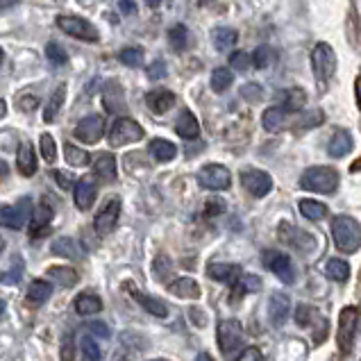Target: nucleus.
Instances as JSON below:
<instances>
[{
    "label": "nucleus",
    "mask_w": 361,
    "mask_h": 361,
    "mask_svg": "<svg viewBox=\"0 0 361 361\" xmlns=\"http://www.w3.org/2000/svg\"><path fill=\"white\" fill-rule=\"evenodd\" d=\"M50 295H53V286H50L46 280H35L30 282L27 286V300L35 302V305H44L50 300Z\"/></svg>",
    "instance_id": "obj_34"
},
{
    "label": "nucleus",
    "mask_w": 361,
    "mask_h": 361,
    "mask_svg": "<svg viewBox=\"0 0 361 361\" xmlns=\"http://www.w3.org/2000/svg\"><path fill=\"white\" fill-rule=\"evenodd\" d=\"M64 98H66V85H59L53 91V96H50L48 105L44 107V121L46 123H53L57 118V114L61 111V105H64Z\"/></svg>",
    "instance_id": "obj_31"
},
{
    "label": "nucleus",
    "mask_w": 361,
    "mask_h": 361,
    "mask_svg": "<svg viewBox=\"0 0 361 361\" xmlns=\"http://www.w3.org/2000/svg\"><path fill=\"white\" fill-rule=\"evenodd\" d=\"M80 348H82V355H85L87 361H100L102 359L100 345L96 343V338H91L89 334H85L80 338Z\"/></svg>",
    "instance_id": "obj_45"
},
{
    "label": "nucleus",
    "mask_w": 361,
    "mask_h": 361,
    "mask_svg": "<svg viewBox=\"0 0 361 361\" xmlns=\"http://www.w3.org/2000/svg\"><path fill=\"white\" fill-rule=\"evenodd\" d=\"M150 154L157 161H173L175 154H178V148H175V143H171L169 139H152Z\"/></svg>",
    "instance_id": "obj_32"
},
{
    "label": "nucleus",
    "mask_w": 361,
    "mask_h": 361,
    "mask_svg": "<svg viewBox=\"0 0 361 361\" xmlns=\"http://www.w3.org/2000/svg\"><path fill=\"white\" fill-rule=\"evenodd\" d=\"M241 184L245 187V191L255 195V198H264L273 191V180L271 175L266 171H259V169H247L241 173Z\"/></svg>",
    "instance_id": "obj_11"
},
{
    "label": "nucleus",
    "mask_w": 361,
    "mask_h": 361,
    "mask_svg": "<svg viewBox=\"0 0 361 361\" xmlns=\"http://www.w3.org/2000/svg\"><path fill=\"white\" fill-rule=\"evenodd\" d=\"M30 216H32V200L23 198L16 204H7V207H0V225L7 230H20L25 228Z\"/></svg>",
    "instance_id": "obj_8"
},
{
    "label": "nucleus",
    "mask_w": 361,
    "mask_h": 361,
    "mask_svg": "<svg viewBox=\"0 0 361 361\" xmlns=\"http://www.w3.org/2000/svg\"><path fill=\"white\" fill-rule=\"evenodd\" d=\"M171 273H173L171 257H166V255L154 257V262H152V275H154V280H157V282H166V277Z\"/></svg>",
    "instance_id": "obj_41"
},
{
    "label": "nucleus",
    "mask_w": 361,
    "mask_h": 361,
    "mask_svg": "<svg viewBox=\"0 0 361 361\" xmlns=\"http://www.w3.org/2000/svg\"><path fill=\"white\" fill-rule=\"evenodd\" d=\"M198 182L200 187L209 191H228L232 187V173L221 164H207V166L200 169Z\"/></svg>",
    "instance_id": "obj_9"
},
{
    "label": "nucleus",
    "mask_w": 361,
    "mask_h": 361,
    "mask_svg": "<svg viewBox=\"0 0 361 361\" xmlns=\"http://www.w3.org/2000/svg\"><path fill=\"white\" fill-rule=\"evenodd\" d=\"M150 361H164V359H150Z\"/></svg>",
    "instance_id": "obj_63"
},
{
    "label": "nucleus",
    "mask_w": 361,
    "mask_h": 361,
    "mask_svg": "<svg viewBox=\"0 0 361 361\" xmlns=\"http://www.w3.org/2000/svg\"><path fill=\"white\" fill-rule=\"evenodd\" d=\"M50 178H53L61 189H73V178L64 171H50Z\"/></svg>",
    "instance_id": "obj_52"
},
{
    "label": "nucleus",
    "mask_w": 361,
    "mask_h": 361,
    "mask_svg": "<svg viewBox=\"0 0 361 361\" xmlns=\"http://www.w3.org/2000/svg\"><path fill=\"white\" fill-rule=\"evenodd\" d=\"M175 132L180 134L182 139H198V134H200V123L198 118L193 116V111L189 109H184L182 114L178 116V121H175Z\"/></svg>",
    "instance_id": "obj_23"
},
{
    "label": "nucleus",
    "mask_w": 361,
    "mask_h": 361,
    "mask_svg": "<svg viewBox=\"0 0 361 361\" xmlns=\"http://www.w3.org/2000/svg\"><path fill=\"white\" fill-rule=\"evenodd\" d=\"M225 209H228V204H225V200H221V198H209L207 204H204V214L207 216H221Z\"/></svg>",
    "instance_id": "obj_51"
},
{
    "label": "nucleus",
    "mask_w": 361,
    "mask_h": 361,
    "mask_svg": "<svg viewBox=\"0 0 361 361\" xmlns=\"http://www.w3.org/2000/svg\"><path fill=\"white\" fill-rule=\"evenodd\" d=\"M357 327H359V309L345 307L341 316H338V332H336V343H338V350H341V355L353 353Z\"/></svg>",
    "instance_id": "obj_4"
},
{
    "label": "nucleus",
    "mask_w": 361,
    "mask_h": 361,
    "mask_svg": "<svg viewBox=\"0 0 361 361\" xmlns=\"http://www.w3.org/2000/svg\"><path fill=\"white\" fill-rule=\"evenodd\" d=\"M239 361H264V355H262V350H257V348L250 345V348H245L241 353Z\"/></svg>",
    "instance_id": "obj_54"
},
{
    "label": "nucleus",
    "mask_w": 361,
    "mask_h": 361,
    "mask_svg": "<svg viewBox=\"0 0 361 361\" xmlns=\"http://www.w3.org/2000/svg\"><path fill=\"white\" fill-rule=\"evenodd\" d=\"M5 114H7V102H5L3 98H0V121L5 118Z\"/></svg>",
    "instance_id": "obj_58"
},
{
    "label": "nucleus",
    "mask_w": 361,
    "mask_h": 361,
    "mask_svg": "<svg viewBox=\"0 0 361 361\" xmlns=\"http://www.w3.org/2000/svg\"><path fill=\"white\" fill-rule=\"evenodd\" d=\"M280 239L286 245H293L295 250H300V252L314 250V245H316L312 234H307L305 230L295 228V225H288V223H280Z\"/></svg>",
    "instance_id": "obj_13"
},
{
    "label": "nucleus",
    "mask_w": 361,
    "mask_h": 361,
    "mask_svg": "<svg viewBox=\"0 0 361 361\" xmlns=\"http://www.w3.org/2000/svg\"><path fill=\"white\" fill-rule=\"evenodd\" d=\"M325 275L334 282H345L350 277V266L343 259H329L325 264Z\"/></svg>",
    "instance_id": "obj_39"
},
{
    "label": "nucleus",
    "mask_w": 361,
    "mask_h": 361,
    "mask_svg": "<svg viewBox=\"0 0 361 361\" xmlns=\"http://www.w3.org/2000/svg\"><path fill=\"white\" fill-rule=\"evenodd\" d=\"M107 139L111 143V148H121V146H126V143H137L143 139V128L134 118L121 116L111 123Z\"/></svg>",
    "instance_id": "obj_5"
},
{
    "label": "nucleus",
    "mask_w": 361,
    "mask_h": 361,
    "mask_svg": "<svg viewBox=\"0 0 361 361\" xmlns=\"http://www.w3.org/2000/svg\"><path fill=\"white\" fill-rule=\"evenodd\" d=\"M234 82V73L228 68V66H219L212 71V89L216 94H223V91H228Z\"/></svg>",
    "instance_id": "obj_35"
},
{
    "label": "nucleus",
    "mask_w": 361,
    "mask_h": 361,
    "mask_svg": "<svg viewBox=\"0 0 361 361\" xmlns=\"http://www.w3.org/2000/svg\"><path fill=\"white\" fill-rule=\"evenodd\" d=\"M96 182L94 178H80L75 184H73V200H75V207L87 212L91 204L96 200Z\"/></svg>",
    "instance_id": "obj_18"
},
{
    "label": "nucleus",
    "mask_w": 361,
    "mask_h": 361,
    "mask_svg": "<svg viewBox=\"0 0 361 361\" xmlns=\"http://www.w3.org/2000/svg\"><path fill=\"white\" fill-rule=\"evenodd\" d=\"M57 27L64 35L73 37V39H80V41H89V44H94V41L100 39L98 30L91 25L87 18H82V16L61 14V16H57Z\"/></svg>",
    "instance_id": "obj_7"
},
{
    "label": "nucleus",
    "mask_w": 361,
    "mask_h": 361,
    "mask_svg": "<svg viewBox=\"0 0 361 361\" xmlns=\"http://www.w3.org/2000/svg\"><path fill=\"white\" fill-rule=\"evenodd\" d=\"M118 7H121L123 14H134V12H137V3H118Z\"/></svg>",
    "instance_id": "obj_57"
},
{
    "label": "nucleus",
    "mask_w": 361,
    "mask_h": 361,
    "mask_svg": "<svg viewBox=\"0 0 361 361\" xmlns=\"http://www.w3.org/2000/svg\"><path fill=\"white\" fill-rule=\"evenodd\" d=\"M89 329H91V332H94V334L102 336V338H107V336H109V329H107V325H105V323H100V321L89 323Z\"/></svg>",
    "instance_id": "obj_56"
},
{
    "label": "nucleus",
    "mask_w": 361,
    "mask_h": 361,
    "mask_svg": "<svg viewBox=\"0 0 361 361\" xmlns=\"http://www.w3.org/2000/svg\"><path fill=\"white\" fill-rule=\"evenodd\" d=\"M94 173L102 182L116 180V157L111 152H98L94 157Z\"/></svg>",
    "instance_id": "obj_22"
},
{
    "label": "nucleus",
    "mask_w": 361,
    "mask_h": 361,
    "mask_svg": "<svg viewBox=\"0 0 361 361\" xmlns=\"http://www.w3.org/2000/svg\"><path fill=\"white\" fill-rule=\"evenodd\" d=\"M105 134V118L98 114H89L75 126V137L85 143H98Z\"/></svg>",
    "instance_id": "obj_12"
},
{
    "label": "nucleus",
    "mask_w": 361,
    "mask_h": 361,
    "mask_svg": "<svg viewBox=\"0 0 361 361\" xmlns=\"http://www.w3.org/2000/svg\"><path fill=\"white\" fill-rule=\"evenodd\" d=\"M207 275L216 282H223V284H230L234 286L236 282L241 280V266L239 264H230V262H221V264H209L207 266Z\"/></svg>",
    "instance_id": "obj_16"
},
{
    "label": "nucleus",
    "mask_w": 361,
    "mask_h": 361,
    "mask_svg": "<svg viewBox=\"0 0 361 361\" xmlns=\"http://www.w3.org/2000/svg\"><path fill=\"white\" fill-rule=\"evenodd\" d=\"M307 105V94L302 89H284L280 91V109L282 111H300Z\"/></svg>",
    "instance_id": "obj_26"
},
{
    "label": "nucleus",
    "mask_w": 361,
    "mask_h": 361,
    "mask_svg": "<svg viewBox=\"0 0 361 361\" xmlns=\"http://www.w3.org/2000/svg\"><path fill=\"white\" fill-rule=\"evenodd\" d=\"M118 216H121V200L118 198H109L105 202V207H102L96 216V232L100 236H107L111 230H114V225L118 223Z\"/></svg>",
    "instance_id": "obj_14"
},
{
    "label": "nucleus",
    "mask_w": 361,
    "mask_h": 361,
    "mask_svg": "<svg viewBox=\"0 0 361 361\" xmlns=\"http://www.w3.org/2000/svg\"><path fill=\"white\" fill-rule=\"evenodd\" d=\"M288 314H291V300L284 293H273L268 300V318H271L273 327H282Z\"/></svg>",
    "instance_id": "obj_19"
},
{
    "label": "nucleus",
    "mask_w": 361,
    "mask_h": 361,
    "mask_svg": "<svg viewBox=\"0 0 361 361\" xmlns=\"http://www.w3.org/2000/svg\"><path fill=\"white\" fill-rule=\"evenodd\" d=\"M146 73H148V80H152V82H159V80H164L166 78V73H169V68H166V61H161V59H154L152 64L146 68Z\"/></svg>",
    "instance_id": "obj_49"
},
{
    "label": "nucleus",
    "mask_w": 361,
    "mask_h": 361,
    "mask_svg": "<svg viewBox=\"0 0 361 361\" xmlns=\"http://www.w3.org/2000/svg\"><path fill=\"white\" fill-rule=\"evenodd\" d=\"M241 94L250 100V102H255V100H259L264 94H262V87L259 85H245L243 89H241Z\"/></svg>",
    "instance_id": "obj_53"
},
{
    "label": "nucleus",
    "mask_w": 361,
    "mask_h": 361,
    "mask_svg": "<svg viewBox=\"0 0 361 361\" xmlns=\"http://www.w3.org/2000/svg\"><path fill=\"white\" fill-rule=\"evenodd\" d=\"M46 57L53 66H64L68 61V55L64 46H59L57 41H50V44H46Z\"/></svg>",
    "instance_id": "obj_43"
},
{
    "label": "nucleus",
    "mask_w": 361,
    "mask_h": 361,
    "mask_svg": "<svg viewBox=\"0 0 361 361\" xmlns=\"http://www.w3.org/2000/svg\"><path fill=\"white\" fill-rule=\"evenodd\" d=\"M16 166H18V173L25 175V178H32V175L37 173V154H35V148L30 141H23L18 146Z\"/></svg>",
    "instance_id": "obj_21"
},
{
    "label": "nucleus",
    "mask_w": 361,
    "mask_h": 361,
    "mask_svg": "<svg viewBox=\"0 0 361 361\" xmlns=\"http://www.w3.org/2000/svg\"><path fill=\"white\" fill-rule=\"evenodd\" d=\"M35 107H39V100H37L35 96H23V98H18V109L32 111Z\"/></svg>",
    "instance_id": "obj_55"
},
{
    "label": "nucleus",
    "mask_w": 361,
    "mask_h": 361,
    "mask_svg": "<svg viewBox=\"0 0 361 361\" xmlns=\"http://www.w3.org/2000/svg\"><path fill=\"white\" fill-rule=\"evenodd\" d=\"M271 61H273V50L268 46H259L250 57V64H255L257 68H268Z\"/></svg>",
    "instance_id": "obj_46"
},
{
    "label": "nucleus",
    "mask_w": 361,
    "mask_h": 361,
    "mask_svg": "<svg viewBox=\"0 0 361 361\" xmlns=\"http://www.w3.org/2000/svg\"><path fill=\"white\" fill-rule=\"evenodd\" d=\"M118 59H121V64L137 68V66H141V64H143V50H141L139 46L123 48L121 53H118Z\"/></svg>",
    "instance_id": "obj_44"
},
{
    "label": "nucleus",
    "mask_w": 361,
    "mask_h": 361,
    "mask_svg": "<svg viewBox=\"0 0 361 361\" xmlns=\"http://www.w3.org/2000/svg\"><path fill=\"white\" fill-rule=\"evenodd\" d=\"M169 291L175 298H184V300H198L200 298V286L195 280H191V277H180V280L171 282Z\"/></svg>",
    "instance_id": "obj_25"
},
{
    "label": "nucleus",
    "mask_w": 361,
    "mask_h": 361,
    "mask_svg": "<svg viewBox=\"0 0 361 361\" xmlns=\"http://www.w3.org/2000/svg\"><path fill=\"white\" fill-rule=\"evenodd\" d=\"M230 66L234 71H239V73H245V71L250 68V55L243 53V50H234L230 55Z\"/></svg>",
    "instance_id": "obj_47"
},
{
    "label": "nucleus",
    "mask_w": 361,
    "mask_h": 361,
    "mask_svg": "<svg viewBox=\"0 0 361 361\" xmlns=\"http://www.w3.org/2000/svg\"><path fill=\"white\" fill-rule=\"evenodd\" d=\"M64 154H66V161L71 164V166H89L91 164V154L87 150H82L78 146H73V143H64Z\"/></svg>",
    "instance_id": "obj_37"
},
{
    "label": "nucleus",
    "mask_w": 361,
    "mask_h": 361,
    "mask_svg": "<svg viewBox=\"0 0 361 361\" xmlns=\"http://www.w3.org/2000/svg\"><path fill=\"white\" fill-rule=\"evenodd\" d=\"M312 68H314L318 87H321V91H325V87L329 85V80L334 78V71H336V53L325 41L316 44L312 50Z\"/></svg>",
    "instance_id": "obj_2"
},
{
    "label": "nucleus",
    "mask_w": 361,
    "mask_h": 361,
    "mask_svg": "<svg viewBox=\"0 0 361 361\" xmlns=\"http://www.w3.org/2000/svg\"><path fill=\"white\" fill-rule=\"evenodd\" d=\"M146 102L154 116H161V114H166L171 107H175V94L169 89H152L146 96Z\"/></svg>",
    "instance_id": "obj_20"
},
{
    "label": "nucleus",
    "mask_w": 361,
    "mask_h": 361,
    "mask_svg": "<svg viewBox=\"0 0 361 361\" xmlns=\"http://www.w3.org/2000/svg\"><path fill=\"white\" fill-rule=\"evenodd\" d=\"M243 325L234 318H228V321H221L219 329H216V338H219V348L223 355H234L236 350L243 345Z\"/></svg>",
    "instance_id": "obj_6"
},
{
    "label": "nucleus",
    "mask_w": 361,
    "mask_h": 361,
    "mask_svg": "<svg viewBox=\"0 0 361 361\" xmlns=\"http://www.w3.org/2000/svg\"><path fill=\"white\" fill-rule=\"evenodd\" d=\"M3 59H5V50L0 48V64H3Z\"/></svg>",
    "instance_id": "obj_62"
},
{
    "label": "nucleus",
    "mask_w": 361,
    "mask_h": 361,
    "mask_svg": "<svg viewBox=\"0 0 361 361\" xmlns=\"http://www.w3.org/2000/svg\"><path fill=\"white\" fill-rule=\"evenodd\" d=\"M39 150H41V157H44V161H48V164H55L57 161V143H55V139L50 137L48 132L41 134Z\"/></svg>",
    "instance_id": "obj_42"
},
{
    "label": "nucleus",
    "mask_w": 361,
    "mask_h": 361,
    "mask_svg": "<svg viewBox=\"0 0 361 361\" xmlns=\"http://www.w3.org/2000/svg\"><path fill=\"white\" fill-rule=\"evenodd\" d=\"M53 252L64 257V259H82V247L75 239H71V236H59L57 241H53Z\"/></svg>",
    "instance_id": "obj_28"
},
{
    "label": "nucleus",
    "mask_w": 361,
    "mask_h": 361,
    "mask_svg": "<svg viewBox=\"0 0 361 361\" xmlns=\"http://www.w3.org/2000/svg\"><path fill=\"white\" fill-rule=\"evenodd\" d=\"M48 277H53V280L59 286H64V288L75 286L78 280H80V275H78L75 268H68V266H53V268H48Z\"/></svg>",
    "instance_id": "obj_30"
},
{
    "label": "nucleus",
    "mask_w": 361,
    "mask_h": 361,
    "mask_svg": "<svg viewBox=\"0 0 361 361\" xmlns=\"http://www.w3.org/2000/svg\"><path fill=\"white\" fill-rule=\"evenodd\" d=\"M5 247H7V243H5V239H3V234H0V255L5 252Z\"/></svg>",
    "instance_id": "obj_60"
},
{
    "label": "nucleus",
    "mask_w": 361,
    "mask_h": 361,
    "mask_svg": "<svg viewBox=\"0 0 361 361\" xmlns=\"http://www.w3.org/2000/svg\"><path fill=\"white\" fill-rule=\"evenodd\" d=\"M232 288H234L239 298L243 293H257V291H262V277H257V275H241V280L236 282Z\"/></svg>",
    "instance_id": "obj_40"
},
{
    "label": "nucleus",
    "mask_w": 361,
    "mask_h": 361,
    "mask_svg": "<svg viewBox=\"0 0 361 361\" xmlns=\"http://www.w3.org/2000/svg\"><path fill=\"white\" fill-rule=\"evenodd\" d=\"M300 214L309 221H323L327 216V204L318 202V200H300Z\"/></svg>",
    "instance_id": "obj_36"
},
{
    "label": "nucleus",
    "mask_w": 361,
    "mask_h": 361,
    "mask_svg": "<svg viewBox=\"0 0 361 361\" xmlns=\"http://www.w3.org/2000/svg\"><path fill=\"white\" fill-rule=\"evenodd\" d=\"M300 187L312 193H334L338 187V173L329 166H312L302 173Z\"/></svg>",
    "instance_id": "obj_3"
},
{
    "label": "nucleus",
    "mask_w": 361,
    "mask_h": 361,
    "mask_svg": "<svg viewBox=\"0 0 361 361\" xmlns=\"http://www.w3.org/2000/svg\"><path fill=\"white\" fill-rule=\"evenodd\" d=\"M53 207L46 202H39V207L32 209V216H30V236L37 239V236H46V232L50 230V223H53Z\"/></svg>",
    "instance_id": "obj_15"
},
{
    "label": "nucleus",
    "mask_w": 361,
    "mask_h": 361,
    "mask_svg": "<svg viewBox=\"0 0 361 361\" xmlns=\"http://www.w3.org/2000/svg\"><path fill=\"white\" fill-rule=\"evenodd\" d=\"M262 126L266 132H280L286 126V111L280 107H268L262 116Z\"/></svg>",
    "instance_id": "obj_33"
},
{
    "label": "nucleus",
    "mask_w": 361,
    "mask_h": 361,
    "mask_svg": "<svg viewBox=\"0 0 361 361\" xmlns=\"http://www.w3.org/2000/svg\"><path fill=\"white\" fill-rule=\"evenodd\" d=\"M264 266L271 273H275V277L284 284H293L295 282V268L291 257L286 252H275V250H266L264 252Z\"/></svg>",
    "instance_id": "obj_10"
},
{
    "label": "nucleus",
    "mask_w": 361,
    "mask_h": 361,
    "mask_svg": "<svg viewBox=\"0 0 361 361\" xmlns=\"http://www.w3.org/2000/svg\"><path fill=\"white\" fill-rule=\"evenodd\" d=\"M353 150V134H350L348 130H336L332 134V139H329V146H327V152L329 157H345V154Z\"/></svg>",
    "instance_id": "obj_24"
},
{
    "label": "nucleus",
    "mask_w": 361,
    "mask_h": 361,
    "mask_svg": "<svg viewBox=\"0 0 361 361\" xmlns=\"http://www.w3.org/2000/svg\"><path fill=\"white\" fill-rule=\"evenodd\" d=\"M212 41L219 53H228V50L236 46V41H239V32L232 27H216L212 32Z\"/></svg>",
    "instance_id": "obj_27"
},
{
    "label": "nucleus",
    "mask_w": 361,
    "mask_h": 361,
    "mask_svg": "<svg viewBox=\"0 0 361 361\" xmlns=\"http://www.w3.org/2000/svg\"><path fill=\"white\" fill-rule=\"evenodd\" d=\"M126 291L137 300L143 309H146L148 314L152 316H157V318H166L169 316V307L164 305L161 300H157V298H152V295H146V293H141L137 286H134L132 282H126Z\"/></svg>",
    "instance_id": "obj_17"
},
{
    "label": "nucleus",
    "mask_w": 361,
    "mask_h": 361,
    "mask_svg": "<svg viewBox=\"0 0 361 361\" xmlns=\"http://www.w3.org/2000/svg\"><path fill=\"white\" fill-rule=\"evenodd\" d=\"M332 239L341 252H348V255L359 252V245H361L359 221L353 219V216H345V214L334 216L332 219Z\"/></svg>",
    "instance_id": "obj_1"
},
{
    "label": "nucleus",
    "mask_w": 361,
    "mask_h": 361,
    "mask_svg": "<svg viewBox=\"0 0 361 361\" xmlns=\"http://www.w3.org/2000/svg\"><path fill=\"white\" fill-rule=\"evenodd\" d=\"M195 361H214V359H212V355H207V353H200L198 357H195Z\"/></svg>",
    "instance_id": "obj_59"
},
{
    "label": "nucleus",
    "mask_w": 361,
    "mask_h": 361,
    "mask_svg": "<svg viewBox=\"0 0 361 361\" xmlns=\"http://www.w3.org/2000/svg\"><path fill=\"white\" fill-rule=\"evenodd\" d=\"M3 314H5V302L0 300V316H3Z\"/></svg>",
    "instance_id": "obj_61"
},
{
    "label": "nucleus",
    "mask_w": 361,
    "mask_h": 361,
    "mask_svg": "<svg viewBox=\"0 0 361 361\" xmlns=\"http://www.w3.org/2000/svg\"><path fill=\"white\" fill-rule=\"evenodd\" d=\"M312 318H314V309L309 305H298L295 309V323L300 327H309L312 325Z\"/></svg>",
    "instance_id": "obj_50"
},
{
    "label": "nucleus",
    "mask_w": 361,
    "mask_h": 361,
    "mask_svg": "<svg viewBox=\"0 0 361 361\" xmlns=\"http://www.w3.org/2000/svg\"><path fill=\"white\" fill-rule=\"evenodd\" d=\"M23 259H20V257H14L12 259V268H9V273H5L3 277H0V280L3 282H7V284H14V282H18L20 280V275H23Z\"/></svg>",
    "instance_id": "obj_48"
},
{
    "label": "nucleus",
    "mask_w": 361,
    "mask_h": 361,
    "mask_svg": "<svg viewBox=\"0 0 361 361\" xmlns=\"http://www.w3.org/2000/svg\"><path fill=\"white\" fill-rule=\"evenodd\" d=\"M75 312L80 316H94L102 312V300L96 293H80L75 298Z\"/></svg>",
    "instance_id": "obj_29"
},
{
    "label": "nucleus",
    "mask_w": 361,
    "mask_h": 361,
    "mask_svg": "<svg viewBox=\"0 0 361 361\" xmlns=\"http://www.w3.org/2000/svg\"><path fill=\"white\" fill-rule=\"evenodd\" d=\"M187 41H189V30L184 23H175L173 27H169V44L173 50H184L187 48Z\"/></svg>",
    "instance_id": "obj_38"
}]
</instances>
